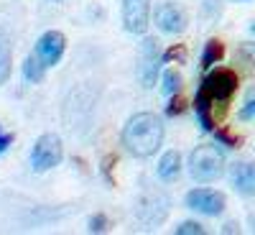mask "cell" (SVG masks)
Masks as SVG:
<instances>
[{
    "label": "cell",
    "mask_w": 255,
    "mask_h": 235,
    "mask_svg": "<svg viewBox=\"0 0 255 235\" xmlns=\"http://www.w3.org/2000/svg\"><path fill=\"white\" fill-rule=\"evenodd\" d=\"M163 143V123L153 113H135L123 128V146L135 159H148Z\"/></svg>",
    "instance_id": "6da1fadb"
},
{
    "label": "cell",
    "mask_w": 255,
    "mask_h": 235,
    "mask_svg": "<svg viewBox=\"0 0 255 235\" xmlns=\"http://www.w3.org/2000/svg\"><path fill=\"white\" fill-rule=\"evenodd\" d=\"M225 172V156L217 146L212 143H202L197 146L189 156V174L194 182L207 184V182H215L220 179Z\"/></svg>",
    "instance_id": "7a4b0ae2"
},
{
    "label": "cell",
    "mask_w": 255,
    "mask_h": 235,
    "mask_svg": "<svg viewBox=\"0 0 255 235\" xmlns=\"http://www.w3.org/2000/svg\"><path fill=\"white\" fill-rule=\"evenodd\" d=\"M61 159H64V146H61V138L54 133H44L31 148V166L38 174L59 166Z\"/></svg>",
    "instance_id": "3957f363"
},
{
    "label": "cell",
    "mask_w": 255,
    "mask_h": 235,
    "mask_svg": "<svg viewBox=\"0 0 255 235\" xmlns=\"http://www.w3.org/2000/svg\"><path fill=\"white\" fill-rule=\"evenodd\" d=\"M199 90H204L215 102H227L238 90V74L227 67H217L202 79Z\"/></svg>",
    "instance_id": "277c9868"
},
{
    "label": "cell",
    "mask_w": 255,
    "mask_h": 235,
    "mask_svg": "<svg viewBox=\"0 0 255 235\" xmlns=\"http://www.w3.org/2000/svg\"><path fill=\"white\" fill-rule=\"evenodd\" d=\"M186 207L194 210V212H199V215L217 218V215H222V212H225L227 200H225L222 192H217V189L197 187V189H191L189 195H186Z\"/></svg>",
    "instance_id": "5b68a950"
},
{
    "label": "cell",
    "mask_w": 255,
    "mask_h": 235,
    "mask_svg": "<svg viewBox=\"0 0 255 235\" xmlns=\"http://www.w3.org/2000/svg\"><path fill=\"white\" fill-rule=\"evenodd\" d=\"M151 20V0H123V26L135 36H143Z\"/></svg>",
    "instance_id": "8992f818"
},
{
    "label": "cell",
    "mask_w": 255,
    "mask_h": 235,
    "mask_svg": "<svg viewBox=\"0 0 255 235\" xmlns=\"http://www.w3.org/2000/svg\"><path fill=\"white\" fill-rule=\"evenodd\" d=\"M158 61H163V56H158V46L153 38H145L140 44V56H138V77L143 82V87H153L156 77H158Z\"/></svg>",
    "instance_id": "52a82bcc"
},
{
    "label": "cell",
    "mask_w": 255,
    "mask_h": 235,
    "mask_svg": "<svg viewBox=\"0 0 255 235\" xmlns=\"http://www.w3.org/2000/svg\"><path fill=\"white\" fill-rule=\"evenodd\" d=\"M156 26H158V31H163L168 36H176L186 28V13L176 3H171V0H163L156 8Z\"/></svg>",
    "instance_id": "ba28073f"
},
{
    "label": "cell",
    "mask_w": 255,
    "mask_h": 235,
    "mask_svg": "<svg viewBox=\"0 0 255 235\" xmlns=\"http://www.w3.org/2000/svg\"><path fill=\"white\" fill-rule=\"evenodd\" d=\"M64 51H67V38H64L61 31H46L36 41V54L44 59L46 67H54V64L61 61Z\"/></svg>",
    "instance_id": "9c48e42d"
},
{
    "label": "cell",
    "mask_w": 255,
    "mask_h": 235,
    "mask_svg": "<svg viewBox=\"0 0 255 235\" xmlns=\"http://www.w3.org/2000/svg\"><path fill=\"white\" fill-rule=\"evenodd\" d=\"M230 182L235 187L238 195L243 197H255V164L253 161H240L232 166Z\"/></svg>",
    "instance_id": "30bf717a"
},
{
    "label": "cell",
    "mask_w": 255,
    "mask_h": 235,
    "mask_svg": "<svg viewBox=\"0 0 255 235\" xmlns=\"http://www.w3.org/2000/svg\"><path fill=\"white\" fill-rule=\"evenodd\" d=\"M212 100L204 90H199L197 92V100H194V110H197V120H199V125H202V131L204 133H212L215 131V118H212Z\"/></svg>",
    "instance_id": "8fae6325"
},
{
    "label": "cell",
    "mask_w": 255,
    "mask_h": 235,
    "mask_svg": "<svg viewBox=\"0 0 255 235\" xmlns=\"http://www.w3.org/2000/svg\"><path fill=\"white\" fill-rule=\"evenodd\" d=\"M181 172V154L179 151H166L158 161V179L163 182H174Z\"/></svg>",
    "instance_id": "7c38bea8"
},
{
    "label": "cell",
    "mask_w": 255,
    "mask_h": 235,
    "mask_svg": "<svg viewBox=\"0 0 255 235\" xmlns=\"http://www.w3.org/2000/svg\"><path fill=\"white\" fill-rule=\"evenodd\" d=\"M222 56H225V44L220 38H209L202 51V69H212L215 64L222 61Z\"/></svg>",
    "instance_id": "4fadbf2b"
},
{
    "label": "cell",
    "mask_w": 255,
    "mask_h": 235,
    "mask_svg": "<svg viewBox=\"0 0 255 235\" xmlns=\"http://www.w3.org/2000/svg\"><path fill=\"white\" fill-rule=\"evenodd\" d=\"M44 74H46V64H44V59H41L36 51L33 54H28L26 56V61H23V77L28 79V82H41L44 79Z\"/></svg>",
    "instance_id": "5bb4252c"
},
{
    "label": "cell",
    "mask_w": 255,
    "mask_h": 235,
    "mask_svg": "<svg viewBox=\"0 0 255 235\" xmlns=\"http://www.w3.org/2000/svg\"><path fill=\"white\" fill-rule=\"evenodd\" d=\"M10 77V41L8 33L0 28V84Z\"/></svg>",
    "instance_id": "9a60e30c"
},
{
    "label": "cell",
    "mask_w": 255,
    "mask_h": 235,
    "mask_svg": "<svg viewBox=\"0 0 255 235\" xmlns=\"http://www.w3.org/2000/svg\"><path fill=\"white\" fill-rule=\"evenodd\" d=\"M161 87H163V92L171 97V95H179L181 92V74H179V69H166L163 74H161Z\"/></svg>",
    "instance_id": "2e32d148"
},
{
    "label": "cell",
    "mask_w": 255,
    "mask_h": 235,
    "mask_svg": "<svg viewBox=\"0 0 255 235\" xmlns=\"http://www.w3.org/2000/svg\"><path fill=\"white\" fill-rule=\"evenodd\" d=\"M238 118L240 120H253L255 118V87H250L245 92V100H243V108H240Z\"/></svg>",
    "instance_id": "e0dca14e"
},
{
    "label": "cell",
    "mask_w": 255,
    "mask_h": 235,
    "mask_svg": "<svg viewBox=\"0 0 255 235\" xmlns=\"http://www.w3.org/2000/svg\"><path fill=\"white\" fill-rule=\"evenodd\" d=\"M174 233L176 235H204V225L197 223V220H184V223L176 225Z\"/></svg>",
    "instance_id": "ac0fdd59"
},
{
    "label": "cell",
    "mask_w": 255,
    "mask_h": 235,
    "mask_svg": "<svg viewBox=\"0 0 255 235\" xmlns=\"http://www.w3.org/2000/svg\"><path fill=\"white\" fill-rule=\"evenodd\" d=\"M215 138H217L220 146H227V148H238V146H240V138L232 136L227 128H220V131H215Z\"/></svg>",
    "instance_id": "d6986e66"
},
{
    "label": "cell",
    "mask_w": 255,
    "mask_h": 235,
    "mask_svg": "<svg viewBox=\"0 0 255 235\" xmlns=\"http://www.w3.org/2000/svg\"><path fill=\"white\" fill-rule=\"evenodd\" d=\"M184 110H186L184 97H181V95H171V102H168V108H166V115H168V118H176V115H181Z\"/></svg>",
    "instance_id": "ffe728a7"
},
{
    "label": "cell",
    "mask_w": 255,
    "mask_h": 235,
    "mask_svg": "<svg viewBox=\"0 0 255 235\" xmlns=\"http://www.w3.org/2000/svg\"><path fill=\"white\" fill-rule=\"evenodd\" d=\"M161 56H163L166 64H168V61H179V64H184V61H186V49H184V46H171V49H166Z\"/></svg>",
    "instance_id": "44dd1931"
},
{
    "label": "cell",
    "mask_w": 255,
    "mask_h": 235,
    "mask_svg": "<svg viewBox=\"0 0 255 235\" xmlns=\"http://www.w3.org/2000/svg\"><path fill=\"white\" fill-rule=\"evenodd\" d=\"M238 56H243L250 67L255 69V44H253V41H245V44L238 46Z\"/></svg>",
    "instance_id": "7402d4cb"
},
{
    "label": "cell",
    "mask_w": 255,
    "mask_h": 235,
    "mask_svg": "<svg viewBox=\"0 0 255 235\" xmlns=\"http://www.w3.org/2000/svg\"><path fill=\"white\" fill-rule=\"evenodd\" d=\"M90 233H105L108 230V218L102 215V212H97V215H92L90 218V228H87Z\"/></svg>",
    "instance_id": "603a6c76"
},
{
    "label": "cell",
    "mask_w": 255,
    "mask_h": 235,
    "mask_svg": "<svg viewBox=\"0 0 255 235\" xmlns=\"http://www.w3.org/2000/svg\"><path fill=\"white\" fill-rule=\"evenodd\" d=\"M10 143H13V136H10V133H3V131H0V154H5L8 148H10Z\"/></svg>",
    "instance_id": "cb8c5ba5"
},
{
    "label": "cell",
    "mask_w": 255,
    "mask_h": 235,
    "mask_svg": "<svg viewBox=\"0 0 255 235\" xmlns=\"http://www.w3.org/2000/svg\"><path fill=\"white\" fill-rule=\"evenodd\" d=\"M222 233H238V225H235V223H227V225L222 228Z\"/></svg>",
    "instance_id": "d4e9b609"
},
{
    "label": "cell",
    "mask_w": 255,
    "mask_h": 235,
    "mask_svg": "<svg viewBox=\"0 0 255 235\" xmlns=\"http://www.w3.org/2000/svg\"><path fill=\"white\" fill-rule=\"evenodd\" d=\"M250 225H253V230H255V212H253V215H250Z\"/></svg>",
    "instance_id": "484cf974"
},
{
    "label": "cell",
    "mask_w": 255,
    "mask_h": 235,
    "mask_svg": "<svg viewBox=\"0 0 255 235\" xmlns=\"http://www.w3.org/2000/svg\"><path fill=\"white\" fill-rule=\"evenodd\" d=\"M250 31H253V33H255V20H253V23H250Z\"/></svg>",
    "instance_id": "4316f807"
},
{
    "label": "cell",
    "mask_w": 255,
    "mask_h": 235,
    "mask_svg": "<svg viewBox=\"0 0 255 235\" xmlns=\"http://www.w3.org/2000/svg\"><path fill=\"white\" fill-rule=\"evenodd\" d=\"M56 3H59V0H56Z\"/></svg>",
    "instance_id": "83f0119b"
}]
</instances>
